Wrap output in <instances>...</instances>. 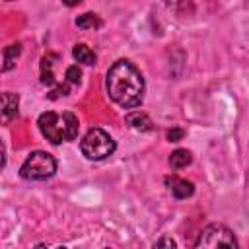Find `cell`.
Returning <instances> with one entry per match:
<instances>
[{"label": "cell", "instance_id": "obj_6", "mask_svg": "<svg viewBox=\"0 0 249 249\" xmlns=\"http://www.w3.org/2000/svg\"><path fill=\"white\" fill-rule=\"evenodd\" d=\"M18 107H19V95L12 91H2L0 93V126L10 124L18 117Z\"/></svg>", "mask_w": 249, "mask_h": 249}, {"label": "cell", "instance_id": "obj_4", "mask_svg": "<svg viewBox=\"0 0 249 249\" xmlns=\"http://www.w3.org/2000/svg\"><path fill=\"white\" fill-rule=\"evenodd\" d=\"M117 144L115 140L103 130V128H91L86 132V136L80 142V150L82 154L91 160V161H101L105 158H109L115 152Z\"/></svg>", "mask_w": 249, "mask_h": 249}, {"label": "cell", "instance_id": "obj_11", "mask_svg": "<svg viewBox=\"0 0 249 249\" xmlns=\"http://www.w3.org/2000/svg\"><path fill=\"white\" fill-rule=\"evenodd\" d=\"M191 163V152L189 150H183V148H177L175 152H171L169 156V165L173 169H183Z\"/></svg>", "mask_w": 249, "mask_h": 249}, {"label": "cell", "instance_id": "obj_21", "mask_svg": "<svg viewBox=\"0 0 249 249\" xmlns=\"http://www.w3.org/2000/svg\"><path fill=\"white\" fill-rule=\"evenodd\" d=\"M105 249H109V247H105Z\"/></svg>", "mask_w": 249, "mask_h": 249}, {"label": "cell", "instance_id": "obj_20", "mask_svg": "<svg viewBox=\"0 0 249 249\" xmlns=\"http://www.w3.org/2000/svg\"><path fill=\"white\" fill-rule=\"evenodd\" d=\"M56 249H66V247H56Z\"/></svg>", "mask_w": 249, "mask_h": 249}, {"label": "cell", "instance_id": "obj_9", "mask_svg": "<svg viewBox=\"0 0 249 249\" xmlns=\"http://www.w3.org/2000/svg\"><path fill=\"white\" fill-rule=\"evenodd\" d=\"M72 56H74L78 62H82V64H88V66L95 64V53H93L86 43H78V45H74V49H72Z\"/></svg>", "mask_w": 249, "mask_h": 249}, {"label": "cell", "instance_id": "obj_13", "mask_svg": "<svg viewBox=\"0 0 249 249\" xmlns=\"http://www.w3.org/2000/svg\"><path fill=\"white\" fill-rule=\"evenodd\" d=\"M19 51H21V47H19V43H16V45H10V47H6V51H4V66H2V70H10L12 66H14V62H16V56L19 54Z\"/></svg>", "mask_w": 249, "mask_h": 249}, {"label": "cell", "instance_id": "obj_19", "mask_svg": "<svg viewBox=\"0 0 249 249\" xmlns=\"http://www.w3.org/2000/svg\"><path fill=\"white\" fill-rule=\"evenodd\" d=\"M35 249H47V245H43V243H39V245H35Z\"/></svg>", "mask_w": 249, "mask_h": 249}, {"label": "cell", "instance_id": "obj_7", "mask_svg": "<svg viewBox=\"0 0 249 249\" xmlns=\"http://www.w3.org/2000/svg\"><path fill=\"white\" fill-rule=\"evenodd\" d=\"M165 185L169 187V191H171V195L175 198H189L195 193V185L191 181L181 179V177H175V175L165 177Z\"/></svg>", "mask_w": 249, "mask_h": 249}, {"label": "cell", "instance_id": "obj_15", "mask_svg": "<svg viewBox=\"0 0 249 249\" xmlns=\"http://www.w3.org/2000/svg\"><path fill=\"white\" fill-rule=\"evenodd\" d=\"M152 249H177V243H175L173 237H169V235H161V237L154 243Z\"/></svg>", "mask_w": 249, "mask_h": 249}, {"label": "cell", "instance_id": "obj_3", "mask_svg": "<svg viewBox=\"0 0 249 249\" xmlns=\"http://www.w3.org/2000/svg\"><path fill=\"white\" fill-rule=\"evenodd\" d=\"M56 171V160L43 152V150H35L31 152L25 161L21 163L19 167V175L27 181H45V179H51Z\"/></svg>", "mask_w": 249, "mask_h": 249}, {"label": "cell", "instance_id": "obj_18", "mask_svg": "<svg viewBox=\"0 0 249 249\" xmlns=\"http://www.w3.org/2000/svg\"><path fill=\"white\" fill-rule=\"evenodd\" d=\"M4 163H6V148H4V144H2V140H0V171H2Z\"/></svg>", "mask_w": 249, "mask_h": 249}, {"label": "cell", "instance_id": "obj_1", "mask_svg": "<svg viewBox=\"0 0 249 249\" xmlns=\"http://www.w3.org/2000/svg\"><path fill=\"white\" fill-rule=\"evenodd\" d=\"M105 88H107L109 97L124 109H132L142 103L144 78L130 60H117L107 70Z\"/></svg>", "mask_w": 249, "mask_h": 249}, {"label": "cell", "instance_id": "obj_5", "mask_svg": "<svg viewBox=\"0 0 249 249\" xmlns=\"http://www.w3.org/2000/svg\"><path fill=\"white\" fill-rule=\"evenodd\" d=\"M195 249H239L233 231L224 224H208L196 237Z\"/></svg>", "mask_w": 249, "mask_h": 249}, {"label": "cell", "instance_id": "obj_17", "mask_svg": "<svg viewBox=\"0 0 249 249\" xmlns=\"http://www.w3.org/2000/svg\"><path fill=\"white\" fill-rule=\"evenodd\" d=\"M60 95H68V84H58V86L49 93L51 99H56V97H60Z\"/></svg>", "mask_w": 249, "mask_h": 249}, {"label": "cell", "instance_id": "obj_10", "mask_svg": "<svg viewBox=\"0 0 249 249\" xmlns=\"http://www.w3.org/2000/svg\"><path fill=\"white\" fill-rule=\"evenodd\" d=\"M76 25L80 29H99L103 25V21H101V18L97 14L86 12V14H82V16L76 18Z\"/></svg>", "mask_w": 249, "mask_h": 249}, {"label": "cell", "instance_id": "obj_2", "mask_svg": "<svg viewBox=\"0 0 249 249\" xmlns=\"http://www.w3.org/2000/svg\"><path fill=\"white\" fill-rule=\"evenodd\" d=\"M37 126H39L41 134L53 144L74 140L78 136V128H80L78 117L72 111H64V113L45 111L39 115Z\"/></svg>", "mask_w": 249, "mask_h": 249}, {"label": "cell", "instance_id": "obj_8", "mask_svg": "<svg viewBox=\"0 0 249 249\" xmlns=\"http://www.w3.org/2000/svg\"><path fill=\"white\" fill-rule=\"evenodd\" d=\"M126 124L136 128V130H142V132H148L152 130V121L148 119V115L140 113V111H134V113H128L126 115Z\"/></svg>", "mask_w": 249, "mask_h": 249}, {"label": "cell", "instance_id": "obj_14", "mask_svg": "<svg viewBox=\"0 0 249 249\" xmlns=\"http://www.w3.org/2000/svg\"><path fill=\"white\" fill-rule=\"evenodd\" d=\"M66 82L68 84H80V78H82V70L78 68V64H72L66 68V74H64Z\"/></svg>", "mask_w": 249, "mask_h": 249}, {"label": "cell", "instance_id": "obj_12", "mask_svg": "<svg viewBox=\"0 0 249 249\" xmlns=\"http://www.w3.org/2000/svg\"><path fill=\"white\" fill-rule=\"evenodd\" d=\"M51 58H53V54H47V56H43V60H41V82H43L45 86L56 84L54 74H53V62H51Z\"/></svg>", "mask_w": 249, "mask_h": 249}, {"label": "cell", "instance_id": "obj_16", "mask_svg": "<svg viewBox=\"0 0 249 249\" xmlns=\"http://www.w3.org/2000/svg\"><path fill=\"white\" fill-rule=\"evenodd\" d=\"M183 136H185L183 128H169L167 130V140L169 142H179V140H183Z\"/></svg>", "mask_w": 249, "mask_h": 249}]
</instances>
